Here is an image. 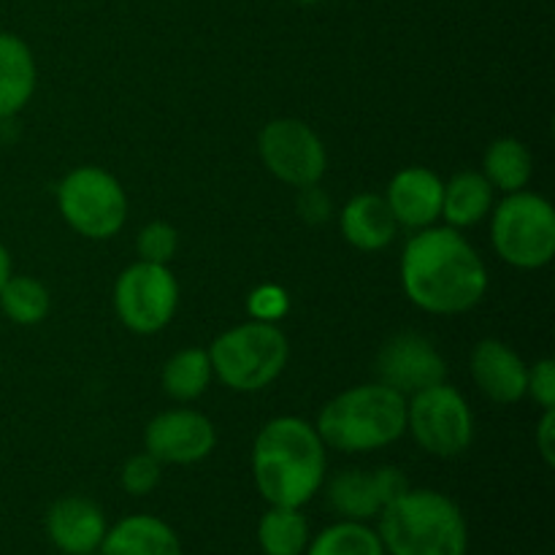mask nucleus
<instances>
[{
  "mask_svg": "<svg viewBox=\"0 0 555 555\" xmlns=\"http://www.w3.org/2000/svg\"><path fill=\"white\" fill-rule=\"evenodd\" d=\"M0 309L11 323L38 325L47 320L52 298H49L47 287L33 276L11 274L5 285L0 287Z\"/></svg>",
  "mask_w": 555,
  "mask_h": 555,
  "instance_id": "25",
  "label": "nucleus"
},
{
  "mask_svg": "<svg viewBox=\"0 0 555 555\" xmlns=\"http://www.w3.org/2000/svg\"><path fill=\"white\" fill-rule=\"evenodd\" d=\"M108 524L92 499L65 496L47 513V537L60 553L85 555L101 547Z\"/></svg>",
  "mask_w": 555,
  "mask_h": 555,
  "instance_id": "14",
  "label": "nucleus"
},
{
  "mask_svg": "<svg viewBox=\"0 0 555 555\" xmlns=\"http://www.w3.org/2000/svg\"><path fill=\"white\" fill-rule=\"evenodd\" d=\"M33 49L14 33H0V119L20 114L36 92Z\"/></svg>",
  "mask_w": 555,
  "mask_h": 555,
  "instance_id": "18",
  "label": "nucleus"
},
{
  "mask_svg": "<svg viewBox=\"0 0 555 555\" xmlns=\"http://www.w3.org/2000/svg\"><path fill=\"white\" fill-rule=\"evenodd\" d=\"M211 372L222 385L238 393H255L274 383L287 366L291 345L287 336L276 328V323H249L236 325L211 341L209 350Z\"/></svg>",
  "mask_w": 555,
  "mask_h": 555,
  "instance_id": "5",
  "label": "nucleus"
},
{
  "mask_svg": "<svg viewBox=\"0 0 555 555\" xmlns=\"http://www.w3.org/2000/svg\"><path fill=\"white\" fill-rule=\"evenodd\" d=\"M85 555H101V551H92V553H85Z\"/></svg>",
  "mask_w": 555,
  "mask_h": 555,
  "instance_id": "34",
  "label": "nucleus"
},
{
  "mask_svg": "<svg viewBox=\"0 0 555 555\" xmlns=\"http://www.w3.org/2000/svg\"><path fill=\"white\" fill-rule=\"evenodd\" d=\"M379 518V542L385 555H466L469 526L450 496L439 491H412L385 504Z\"/></svg>",
  "mask_w": 555,
  "mask_h": 555,
  "instance_id": "3",
  "label": "nucleus"
},
{
  "mask_svg": "<svg viewBox=\"0 0 555 555\" xmlns=\"http://www.w3.org/2000/svg\"><path fill=\"white\" fill-rule=\"evenodd\" d=\"M339 225L347 244H352L361 253L385 249L399 233V222H396L388 201L377 193H361L347 201Z\"/></svg>",
  "mask_w": 555,
  "mask_h": 555,
  "instance_id": "16",
  "label": "nucleus"
},
{
  "mask_svg": "<svg viewBox=\"0 0 555 555\" xmlns=\"http://www.w3.org/2000/svg\"><path fill=\"white\" fill-rule=\"evenodd\" d=\"M377 374L379 383L399 390L401 396H415L417 390L444 383L448 366L426 336L404 331L385 341L377 356Z\"/></svg>",
  "mask_w": 555,
  "mask_h": 555,
  "instance_id": "12",
  "label": "nucleus"
},
{
  "mask_svg": "<svg viewBox=\"0 0 555 555\" xmlns=\"http://www.w3.org/2000/svg\"><path fill=\"white\" fill-rule=\"evenodd\" d=\"M328 504L345 520H361V524H366V520L377 518L385 504H388L383 491V480H379V469H347L341 475H336L328 482Z\"/></svg>",
  "mask_w": 555,
  "mask_h": 555,
  "instance_id": "19",
  "label": "nucleus"
},
{
  "mask_svg": "<svg viewBox=\"0 0 555 555\" xmlns=\"http://www.w3.org/2000/svg\"><path fill=\"white\" fill-rule=\"evenodd\" d=\"M179 307V285L163 263L128 266L114 282V309L125 328L133 334H157L173 320Z\"/></svg>",
  "mask_w": 555,
  "mask_h": 555,
  "instance_id": "9",
  "label": "nucleus"
},
{
  "mask_svg": "<svg viewBox=\"0 0 555 555\" xmlns=\"http://www.w3.org/2000/svg\"><path fill=\"white\" fill-rule=\"evenodd\" d=\"M160 477H163V464L150 455L144 453H135L125 461L122 472H119V486L130 493V496H146V493L155 491L160 486Z\"/></svg>",
  "mask_w": 555,
  "mask_h": 555,
  "instance_id": "27",
  "label": "nucleus"
},
{
  "mask_svg": "<svg viewBox=\"0 0 555 555\" xmlns=\"http://www.w3.org/2000/svg\"><path fill=\"white\" fill-rule=\"evenodd\" d=\"M215 444V423L195 410H166L144 428V450L160 464H198L209 459Z\"/></svg>",
  "mask_w": 555,
  "mask_h": 555,
  "instance_id": "11",
  "label": "nucleus"
},
{
  "mask_svg": "<svg viewBox=\"0 0 555 555\" xmlns=\"http://www.w3.org/2000/svg\"><path fill=\"white\" fill-rule=\"evenodd\" d=\"M537 555H547V553H537Z\"/></svg>",
  "mask_w": 555,
  "mask_h": 555,
  "instance_id": "35",
  "label": "nucleus"
},
{
  "mask_svg": "<svg viewBox=\"0 0 555 555\" xmlns=\"http://www.w3.org/2000/svg\"><path fill=\"white\" fill-rule=\"evenodd\" d=\"M526 396H531L542 410H555V363L551 358H542L529 369Z\"/></svg>",
  "mask_w": 555,
  "mask_h": 555,
  "instance_id": "29",
  "label": "nucleus"
},
{
  "mask_svg": "<svg viewBox=\"0 0 555 555\" xmlns=\"http://www.w3.org/2000/svg\"><path fill=\"white\" fill-rule=\"evenodd\" d=\"M325 444L301 417H274L253 444V477L269 507L301 509L325 482Z\"/></svg>",
  "mask_w": 555,
  "mask_h": 555,
  "instance_id": "2",
  "label": "nucleus"
},
{
  "mask_svg": "<svg viewBox=\"0 0 555 555\" xmlns=\"http://www.w3.org/2000/svg\"><path fill=\"white\" fill-rule=\"evenodd\" d=\"M318 434L325 448L374 453L406 431V396L385 383L356 385L320 410Z\"/></svg>",
  "mask_w": 555,
  "mask_h": 555,
  "instance_id": "4",
  "label": "nucleus"
},
{
  "mask_svg": "<svg viewBox=\"0 0 555 555\" xmlns=\"http://www.w3.org/2000/svg\"><path fill=\"white\" fill-rule=\"evenodd\" d=\"M493 209V188L482 171H461L444 184L442 215L450 228H472Z\"/></svg>",
  "mask_w": 555,
  "mask_h": 555,
  "instance_id": "20",
  "label": "nucleus"
},
{
  "mask_svg": "<svg viewBox=\"0 0 555 555\" xmlns=\"http://www.w3.org/2000/svg\"><path fill=\"white\" fill-rule=\"evenodd\" d=\"M296 3H304V5H314V3H323V0H296Z\"/></svg>",
  "mask_w": 555,
  "mask_h": 555,
  "instance_id": "33",
  "label": "nucleus"
},
{
  "mask_svg": "<svg viewBox=\"0 0 555 555\" xmlns=\"http://www.w3.org/2000/svg\"><path fill=\"white\" fill-rule=\"evenodd\" d=\"M482 177L493 190L507 195L526 190L534 177V157L529 146L518 139H496L482 155Z\"/></svg>",
  "mask_w": 555,
  "mask_h": 555,
  "instance_id": "21",
  "label": "nucleus"
},
{
  "mask_svg": "<svg viewBox=\"0 0 555 555\" xmlns=\"http://www.w3.org/2000/svg\"><path fill=\"white\" fill-rule=\"evenodd\" d=\"M179 249V233L171 222H150L139 231L135 236V253H139V260H146V263H163L168 266V260L177 255Z\"/></svg>",
  "mask_w": 555,
  "mask_h": 555,
  "instance_id": "26",
  "label": "nucleus"
},
{
  "mask_svg": "<svg viewBox=\"0 0 555 555\" xmlns=\"http://www.w3.org/2000/svg\"><path fill=\"white\" fill-rule=\"evenodd\" d=\"M406 428L426 453L455 459L466 453L475 439V417L464 396L448 383L417 390L406 401Z\"/></svg>",
  "mask_w": 555,
  "mask_h": 555,
  "instance_id": "8",
  "label": "nucleus"
},
{
  "mask_svg": "<svg viewBox=\"0 0 555 555\" xmlns=\"http://www.w3.org/2000/svg\"><path fill=\"white\" fill-rule=\"evenodd\" d=\"M491 242L499 258L515 269H542L555 255V211L542 195L518 190L496 206Z\"/></svg>",
  "mask_w": 555,
  "mask_h": 555,
  "instance_id": "6",
  "label": "nucleus"
},
{
  "mask_svg": "<svg viewBox=\"0 0 555 555\" xmlns=\"http://www.w3.org/2000/svg\"><path fill=\"white\" fill-rule=\"evenodd\" d=\"M442 193L444 182L423 166L401 168L388 184V201L390 211H393L399 228H410V231H421V228L434 225L442 215Z\"/></svg>",
  "mask_w": 555,
  "mask_h": 555,
  "instance_id": "13",
  "label": "nucleus"
},
{
  "mask_svg": "<svg viewBox=\"0 0 555 555\" xmlns=\"http://www.w3.org/2000/svg\"><path fill=\"white\" fill-rule=\"evenodd\" d=\"M211 361L209 352L201 350V347H188V350H179L177 356L168 358V363L163 366V390L171 396L173 401H188L201 399L206 393L211 383Z\"/></svg>",
  "mask_w": 555,
  "mask_h": 555,
  "instance_id": "23",
  "label": "nucleus"
},
{
  "mask_svg": "<svg viewBox=\"0 0 555 555\" xmlns=\"http://www.w3.org/2000/svg\"><path fill=\"white\" fill-rule=\"evenodd\" d=\"M537 450L547 466L555 464V410H545L540 426H537Z\"/></svg>",
  "mask_w": 555,
  "mask_h": 555,
  "instance_id": "30",
  "label": "nucleus"
},
{
  "mask_svg": "<svg viewBox=\"0 0 555 555\" xmlns=\"http://www.w3.org/2000/svg\"><path fill=\"white\" fill-rule=\"evenodd\" d=\"M301 193L304 195H301V201H298V206H301L304 217H309L312 222H323L325 217H328V211H331L328 198L320 193L318 184H312V188H304Z\"/></svg>",
  "mask_w": 555,
  "mask_h": 555,
  "instance_id": "31",
  "label": "nucleus"
},
{
  "mask_svg": "<svg viewBox=\"0 0 555 555\" xmlns=\"http://www.w3.org/2000/svg\"><path fill=\"white\" fill-rule=\"evenodd\" d=\"M309 540V524L296 507H269L258 524L263 555H304Z\"/></svg>",
  "mask_w": 555,
  "mask_h": 555,
  "instance_id": "22",
  "label": "nucleus"
},
{
  "mask_svg": "<svg viewBox=\"0 0 555 555\" xmlns=\"http://www.w3.org/2000/svg\"><path fill=\"white\" fill-rule=\"evenodd\" d=\"M9 276H11V255H9V249L0 244V287L5 285V280H9Z\"/></svg>",
  "mask_w": 555,
  "mask_h": 555,
  "instance_id": "32",
  "label": "nucleus"
},
{
  "mask_svg": "<svg viewBox=\"0 0 555 555\" xmlns=\"http://www.w3.org/2000/svg\"><path fill=\"white\" fill-rule=\"evenodd\" d=\"M287 309H291V298L280 285H260L247 296V312L258 323H276L285 318Z\"/></svg>",
  "mask_w": 555,
  "mask_h": 555,
  "instance_id": "28",
  "label": "nucleus"
},
{
  "mask_svg": "<svg viewBox=\"0 0 555 555\" xmlns=\"http://www.w3.org/2000/svg\"><path fill=\"white\" fill-rule=\"evenodd\" d=\"M304 555H385V547L377 531L361 520H339L309 540Z\"/></svg>",
  "mask_w": 555,
  "mask_h": 555,
  "instance_id": "24",
  "label": "nucleus"
},
{
  "mask_svg": "<svg viewBox=\"0 0 555 555\" xmlns=\"http://www.w3.org/2000/svg\"><path fill=\"white\" fill-rule=\"evenodd\" d=\"M57 209L79 236L112 238L128 220V195L114 173L98 166H79L57 188Z\"/></svg>",
  "mask_w": 555,
  "mask_h": 555,
  "instance_id": "7",
  "label": "nucleus"
},
{
  "mask_svg": "<svg viewBox=\"0 0 555 555\" xmlns=\"http://www.w3.org/2000/svg\"><path fill=\"white\" fill-rule=\"evenodd\" d=\"M401 287L428 314L475 309L488 291V269L455 228H421L401 255Z\"/></svg>",
  "mask_w": 555,
  "mask_h": 555,
  "instance_id": "1",
  "label": "nucleus"
},
{
  "mask_svg": "<svg viewBox=\"0 0 555 555\" xmlns=\"http://www.w3.org/2000/svg\"><path fill=\"white\" fill-rule=\"evenodd\" d=\"M101 555H184L177 531L155 515H128L106 531Z\"/></svg>",
  "mask_w": 555,
  "mask_h": 555,
  "instance_id": "17",
  "label": "nucleus"
},
{
  "mask_svg": "<svg viewBox=\"0 0 555 555\" xmlns=\"http://www.w3.org/2000/svg\"><path fill=\"white\" fill-rule=\"evenodd\" d=\"M263 166L280 182L304 190L323 179L328 168V155L320 135L307 122L293 117L274 119L263 128L258 139Z\"/></svg>",
  "mask_w": 555,
  "mask_h": 555,
  "instance_id": "10",
  "label": "nucleus"
},
{
  "mask_svg": "<svg viewBox=\"0 0 555 555\" xmlns=\"http://www.w3.org/2000/svg\"><path fill=\"white\" fill-rule=\"evenodd\" d=\"M472 377L482 396L496 404H518L526 399V374L529 366L524 358L499 339H482L469 358Z\"/></svg>",
  "mask_w": 555,
  "mask_h": 555,
  "instance_id": "15",
  "label": "nucleus"
}]
</instances>
